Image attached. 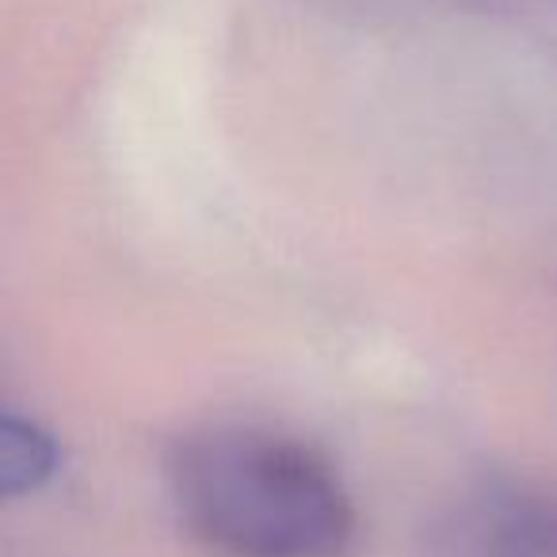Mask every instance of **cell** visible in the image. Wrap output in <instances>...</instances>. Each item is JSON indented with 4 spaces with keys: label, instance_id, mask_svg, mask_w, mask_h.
I'll use <instances>...</instances> for the list:
<instances>
[{
    "label": "cell",
    "instance_id": "1",
    "mask_svg": "<svg viewBox=\"0 0 557 557\" xmlns=\"http://www.w3.org/2000/svg\"><path fill=\"white\" fill-rule=\"evenodd\" d=\"M184 531L214 557H348L359 519L321 450L260 424H207L164 462Z\"/></svg>",
    "mask_w": 557,
    "mask_h": 557
},
{
    "label": "cell",
    "instance_id": "3",
    "mask_svg": "<svg viewBox=\"0 0 557 557\" xmlns=\"http://www.w3.org/2000/svg\"><path fill=\"white\" fill-rule=\"evenodd\" d=\"M58 473V440L32 417H0V496L20 500L50 485Z\"/></svg>",
    "mask_w": 557,
    "mask_h": 557
},
{
    "label": "cell",
    "instance_id": "2",
    "mask_svg": "<svg viewBox=\"0 0 557 557\" xmlns=\"http://www.w3.org/2000/svg\"><path fill=\"white\" fill-rule=\"evenodd\" d=\"M424 557H557V481L488 473L428 527Z\"/></svg>",
    "mask_w": 557,
    "mask_h": 557
}]
</instances>
